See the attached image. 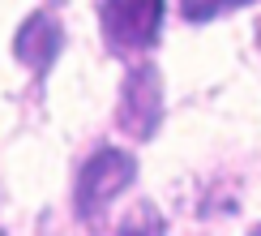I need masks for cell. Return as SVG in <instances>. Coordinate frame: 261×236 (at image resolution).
I'll list each match as a JSON object with an SVG mask.
<instances>
[{
	"mask_svg": "<svg viewBox=\"0 0 261 236\" xmlns=\"http://www.w3.org/2000/svg\"><path fill=\"white\" fill-rule=\"evenodd\" d=\"M60 48H64V30H60L56 13L26 17V21H21V30L13 35V56L26 64L30 73H39V78L60 60Z\"/></svg>",
	"mask_w": 261,
	"mask_h": 236,
	"instance_id": "4",
	"label": "cell"
},
{
	"mask_svg": "<svg viewBox=\"0 0 261 236\" xmlns=\"http://www.w3.org/2000/svg\"><path fill=\"white\" fill-rule=\"evenodd\" d=\"M133 176H137V155L116 150V146L94 150L90 163H86L82 176H77V189H73V210H77V219L103 215L128 185H133Z\"/></svg>",
	"mask_w": 261,
	"mask_h": 236,
	"instance_id": "1",
	"label": "cell"
},
{
	"mask_svg": "<svg viewBox=\"0 0 261 236\" xmlns=\"http://www.w3.org/2000/svg\"><path fill=\"white\" fill-rule=\"evenodd\" d=\"M116 125H120L128 137H137V142L154 137V129L163 125V78H159L154 64H137L124 78Z\"/></svg>",
	"mask_w": 261,
	"mask_h": 236,
	"instance_id": "3",
	"label": "cell"
},
{
	"mask_svg": "<svg viewBox=\"0 0 261 236\" xmlns=\"http://www.w3.org/2000/svg\"><path fill=\"white\" fill-rule=\"evenodd\" d=\"M163 9H167V0H103L99 9L103 43L116 56L146 52L163 30Z\"/></svg>",
	"mask_w": 261,
	"mask_h": 236,
	"instance_id": "2",
	"label": "cell"
},
{
	"mask_svg": "<svg viewBox=\"0 0 261 236\" xmlns=\"http://www.w3.org/2000/svg\"><path fill=\"white\" fill-rule=\"evenodd\" d=\"M240 5H253V0H180V13L189 21H210L227 13V9H240Z\"/></svg>",
	"mask_w": 261,
	"mask_h": 236,
	"instance_id": "5",
	"label": "cell"
}]
</instances>
